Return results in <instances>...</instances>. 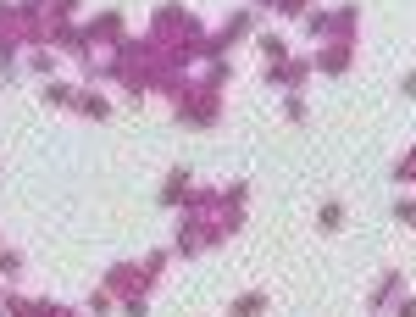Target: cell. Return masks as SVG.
Wrapping results in <instances>:
<instances>
[{"label":"cell","mask_w":416,"mask_h":317,"mask_svg":"<svg viewBox=\"0 0 416 317\" xmlns=\"http://www.w3.org/2000/svg\"><path fill=\"white\" fill-rule=\"evenodd\" d=\"M300 6H305V0H277V11H300Z\"/></svg>","instance_id":"8fae6325"},{"label":"cell","mask_w":416,"mask_h":317,"mask_svg":"<svg viewBox=\"0 0 416 317\" xmlns=\"http://www.w3.org/2000/svg\"><path fill=\"white\" fill-rule=\"evenodd\" d=\"M317 67H322L328 79H339V73L349 67V45H333V50H322V62H317Z\"/></svg>","instance_id":"7a4b0ae2"},{"label":"cell","mask_w":416,"mask_h":317,"mask_svg":"<svg viewBox=\"0 0 416 317\" xmlns=\"http://www.w3.org/2000/svg\"><path fill=\"white\" fill-rule=\"evenodd\" d=\"M261 306H267V295L256 290V295H244V301H233V306H228V317H256Z\"/></svg>","instance_id":"277c9868"},{"label":"cell","mask_w":416,"mask_h":317,"mask_svg":"<svg viewBox=\"0 0 416 317\" xmlns=\"http://www.w3.org/2000/svg\"><path fill=\"white\" fill-rule=\"evenodd\" d=\"M405 95H416V73H405Z\"/></svg>","instance_id":"7c38bea8"},{"label":"cell","mask_w":416,"mask_h":317,"mask_svg":"<svg viewBox=\"0 0 416 317\" xmlns=\"http://www.w3.org/2000/svg\"><path fill=\"white\" fill-rule=\"evenodd\" d=\"M394 290H400V273H383V284H377V295H372V306H383V301H394Z\"/></svg>","instance_id":"52a82bcc"},{"label":"cell","mask_w":416,"mask_h":317,"mask_svg":"<svg viewBox=\"0 0 416 317\" xmlns=\"http://www.w3.org/2000/svg\"><path fill=\"white\" fill-rule=\"evenodd\" d=\"M117 28H123V11H100V17L89 22V34H95V39H111Z\"/></svg>","instance_id":"3957f363"},{"label":"cell","mask_w":416,"mask_h":317,"mask_svg":"<svg viewBox=\"0 0 416 317\" xmlns=\"http://www.w3.org/2000/svg\"><path fill=\"white\" fill-rule=\"evenodd\" d=\"M45 100H50V106H67L72 89H67V83H50V89H45Z\"/></svg>","instance_id":"9c48e42d"},{"label":"cell","mask_w":416,"mask_h":317,"mask_svg":"<svg viewBox=\"0 0 416 317\" xmlns=\"http://www.w3.org/2000/svg\"><path fill=\"white\" fill-rule=\"evenodd\" d=\"M183 184H189V173H172V178H167V189H161V201H167V206H178V195H183Z\"/></svg>","instance_id":"5b68a950"},{"label":"cell","mask_w":416,"mask_h":317,"mask_svg":"<svg viewBox=\"0 0 416 317\" xmlns=\"http://www.w3.org/2000/svg\"><path fill=\"white\" fill-rule=\"evenodd\" d=\"M78 106H83V112H89V117H106V112H111V106H106V100H100V95H83V100H78Z\"/></svg>","instance_id":"ba28073f"},{"label":"cell","mask_w":416,"mask_h":317,"mask_svg":"<svg viewBox=\"0 0 416 317\" xmlns=\"http://www.w3.org/2000/svg\"><path fill=\"white\" fill-rule=\"evenodd\" d=\"M267 79H272V83H289V89H300V83H305V62H277Z\"/></svg>","instance_id":"6da1fadb"},{"label":"cell","mask_w":416,"mask_h":317,"mask_svg":"<svg viewBox=\"0 0 416 317\" xmlns=\"http://www.w3.org/2000/svg\"><path fill=\"white\" fill-rule=\"evenodd\" d=\"M394 317H416V301H400V312Z\"/></svg>","instance_id":"30bf717a"},{"label":"cell","mask_w":416,"mask_h":317,"mask_svg":"<svg viewBox=\"0 0 416 317\" xmlns=\"http://www.w3.org/2000/svg\"><path fill=\"white\" fill-rule=\"evenodd\" d=\"M339 223H345V212H339V206H333V201H328V206H322V212H317V229H328V234H333V229H339Z\"/></svg>","instance_id":"8992f818"}]
</instances>
